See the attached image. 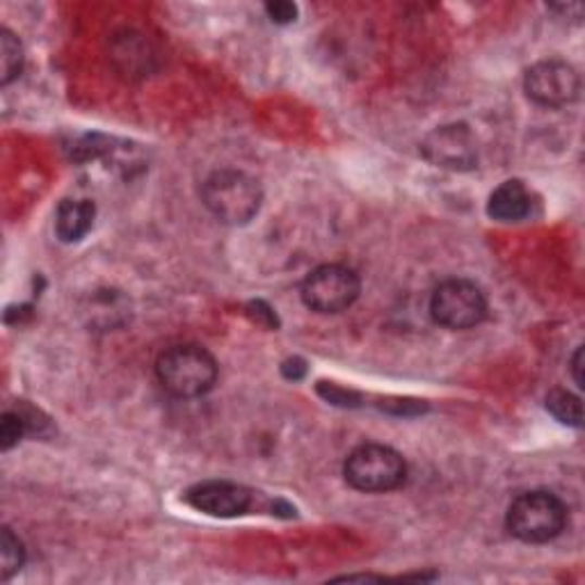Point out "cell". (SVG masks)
I'll use <instances>...</instances> for the list:
<instances>
[{
  "label": "cell",
  "instance_id": "obj_1",
  "mask_svg": "<svg viewBox=\"0 0 585 585\" xmlns=\"http://www.w3.org/2000/svg\"><path fill=\"white\" fill-rule=\"evenodd\" d=\"M155 375L172 396L199 398L215 387L217 362L201 346L178 344L161 352L155 362Z\"/></svg>",
  "mask_w": 585,
  "mask_h": 585
},
{
  "label": "cell",
  "instance_id": "obj_2",
  "mask_svg": "<svg viewBox=\"0 0 585 585\" xmlns=\"http://www.w3.org/2000/svg\"><path fill=\"white\" fill-rule=\"evenodd\" d=\"M261 199L263 192L257 178L238 170H217L201 186L204 207L232 227L250 222L261 209Z\"/></svg>",
  "mask_w": 585,
  "mask_h": 585
},
{
  "label": "cell",
  "instance_id": "obj_3",
  "mask_svg": "<svg viewBox=\"0 0 585 585\" xmlns=\"http://www.w3.org/2000/svg\"><path fill=\"white\" fill-rule=\"evenodd\" d=\"M568 508L556 494L535 489L516 497L506 514L508 531L526 545H545L565 531Z\"/></svg>",
  "mask_w": 585,
  "mask_h": 585
},
{
  "label": "cell",
  "instance_id": "obj_4",
  "mask_svg": "<svg viewBox=\"0 0 585 585\" xmlns=\"http://www.w3.org/2000/svg\"><path fill=\"white\" fill-rule=\"evenodd\" d=\"M346 483L366 494H382L400 487L408 478V464L389 446L362 444L348 456L344 464Z\"/></svg>",
  "mask_w": 585,
  "mask_h": 585
},
{
  "label": "cell",
  "instance_id": "obj_5",
  "mask_svg": "<svg viewBox=\"0 0 585 585\" xmlns=\"http://www.w3.org/2000/svg\"><path fill=\"white\" fill-rule=\"evenodd\" d=\"M362 290V282L352 267L327 263L304 277L300 286L302 302L319 313H341L354 304Z\"/></svg>",
  "mask_w": 585,
  "mask_h": 585
},
{
  "label": "cell",
  "instance_id": "obj_6",
  "mask_svg": "<svg viewBox=\"0 0 585 585\" xmlns=\"http://www.w3.org/2000/svg\"><path fill=\"white\" fill-rule=\"evenodd\" d=\"M431 313L435 323L441 327L469 329L485 321L487 298L483 288L474 282L446 279L433 292Z\"/></svg>",
  "mask_w": 585,
  "mask_h": 585
},
{
  "label": "cell",
  "instance_id": "obj_7",
  "mask_svg": "<svg viewBox=\"0 0 585 585\" xmlns=\"http://www.w3.org/2000/svg\"><path fill=\"white\" fill-rule=\"evenodd\" d=\"M524 89L537 105L562 108L578 99L581 78L565 60H543L526 72Z\"/></svg>",
  "mask_w": 585,
  "mask_h": 585
},
{
  "label": "cell",
  "instance_id": "obj_8",
  "mask_svg": "<svg viewBox=\"0 0 585 585\" xmlns=\"http://www.w3.org/2000/svg\"><path fill=\"white\" fill-rule=\"evenodd\" d=\"M427 163L441 170L469 172L478 163V149L471 130L464 124H446L435 128L421 145Z\"/></svg>",
  "mask_w": 585,
  "mask_h": 585
},
{
  "label": "cell",
  "instance_id": "obj_9",
  "mask_svg": "<svg viewBox=\"0 0 585 585\" xmlns=\"http://www.w3.org/2000/svg\"><path fill=\"white\" fill-rule=\"evenodd\" d=\"M186 501L195 510L211 514V516H222V520H229V516L245 514L252 506V494L247 487L229 481H207L190 487L186 491Z\"/></svg>",
  "mask_w": 585,
  "mask_h": 585
},
{
  "label": "cell",
  "instance_id": "obj_10",
  "mask_svg": "<svg viewBox=\"0 0 585 585\" xmlns=\"http://www.w3.org/2000/svg\"><path fill=\"white\" fill-rule=\"evenodd\" d=\"M531 209H533L531 190L520 182V178H510V182L501 184L489 195L487 204L489 217L499 222H520L531 215Z\"/></svg>",
  "mask_w": 585,
  "mask_h": 585
},
{
  "label": "cell",
  "instance_id": "obj_11",
  "mask_svg": "<svg viewBox=\"0 0 585 585\" xmlns=\"http://www.w3.org/2000/svg\"><path fill=\"white\" fill-rule=\"evenodd\" d=\"M97 207L89 199H64L55 213V234L62 242H78L92 229Z\"/></svg>",
  "mask_w": 585,
  "mask_h": 585
},
{
  "label": "cell",
  "instance_id": "obj_12",
  "mask_svg": "<svg viewBox=\"0 0 585 585\" xmlns=\"http://www.w3.org/2000/svg\"><path fill=\"white\" fill-rule=\"evenodd\" d=\"M110 311H122L126 313L128 311V304H126V298L122 296L120 290H97L95 298L89 300V307H87V316H89V323L92 325H101V327H117L120 321L112 316Z\"/></svg>",
  "mask_w": 585,
  "mask_h": 585
},
{
  "label": "cell",
  "instance_id": "obj_13",
  "mask_svg": "<svg viewBox=\"0 0 585 585\" xmlns=\"http://www.w3.org/2000/svg\"><path fill=\"white\" fill-rule=\"evenodd\" d=\"M21 70H24V47L12 30L3 28L0 30V83L10 85L21 76Z\"/></svg>",
  "mask_w": 585,
  "mask_h": 585
},
{
  "label": "cell",
  "instance_id": "obj_14",
  "mask_svg": "<svg viewBox=\"0 0 585 585\" xmlns=\"http://www.w3.org/2000/svg\"><path fill=\"white\" fill-rule=\"evenodd\" d=\"M547 410L565 425L583 427V404L581 398L565 389H553L547 394Z\"/></svg>",
  "mask_w": 585,
  "mask_h": 585
},
{
  "label": "cell",
  "instance_id": "obj_15",
  "mask_svg": "<svg viewBox=\"0 0 585 585\" xmlns=\"http://www.w3.org/2000/svg\"><path fill=\"white\" fill-rule=\"evenodd\" d=\"M26 562V549L24 543L14 535L12 528H3L0 533V578L10 581L14 574L21 572Z\"/></svg>",
  "mask_w": 585,
  "mask_h": 585
},
{
  "label": "cell",
  "instance_id": "obj_16",
  "mask_svg": "<svg viewBox=\"0 0 585 585\" xmlns=\"http://www.w3.org/2000/svg\"><path fill=\"white\" fill-rule=\"evenodd\" d=\"M28 427L30 425L24 419V414L5 412L3 421H0V448H3V451H10V448L16 446L21 441V437L26 435Z\"/></svg>",
  "mask_w": 585,
  "mask_h": 585
},
{
  "label": "cell",
  "instance_id": "obj_17",
  "mask_svg": "<svg viewBox=\"0 0 585 585\" xmlns=\"http://www.w3.org/2000/svg\"><path fill=\"white\" fill-rule=\"evenodd\" d=\"M265 12H267L270 21H273V24H279V26H288L298 18V8L288 3V0H275V3H267Z\"/></svg>",
  "mask_w": 585,
  "mask_h": 585
},
{
  "label": "cell",
  "instance_id": "obj_18",
  "mask_svg": "<svg viewBox=\"0 0 585 585\" xmlns=\"http://www.w3.org/2000/svg\"><path fill=\"white\" fill-rule=\"evenodd\" d=\"M282 373L288 379H302L307 375V364L302 362V359H288V362H284L282 366Z\"/></svg>",
  "mask_w": 585,
  "mask_h": 585
},
{
  "label": "cell",
  "instance_id": "obj_19",
  "mask_svg": "<svg viewBox=\"0 0 585 585\" xmlns=\"http://www.w3.org/2000/svg\"><path fill=\"white\" fill-rule=\"evenodd\" d=\"M551 12H560V14H565L568 18H581V16H583V5H581V3L551 5Z\"/></svg>",
  "mask_w": 585,
  "mask_h": 585
},
{
  "label": "cell",
  "instance_id": "obj_20",
  "mask_svg": "<svg viewBox=\"0 0 585 585\" xmlns=\"http://www.w3.org/2000/svg\"><path fill=\"white\" fill-rule=\"evenodd\" d=\"M581 369H583V348H578L572 357V375H574V382H576V387L583 389V375H581Z\"/></svg>",
  "mask_w": 585,
  "mask_h": 585
}]
</instances>
